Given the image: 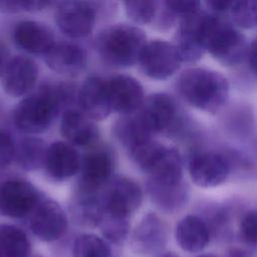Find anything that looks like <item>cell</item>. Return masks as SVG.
<instances>
[{
  "label": "cell",
  "mask_w": 257,
  "mask_h": 257,
  "mask_svg": "<svg viewBox=\"0 0 257 257\" xmlns=\"http://www.w3.org/2000/svg\"><path fill=\"white\" fill-rule=\"evenodd\" d=\"M229 14L232 23L238 28L257 27V0L233 1Z\"/></svg>",
  "instance_id": "obj_31"
},
{
  "label": "cell",
  "mask_w": 257,
  "mask_h": 257,
  "mask_svg": "<svg viewBox=\"0 0 257 257\" xmlns=\"http://www.w3.org/2000/svg\"><path fill=\"white\" fill-rule=\"evenodd\" d=\"M47 66L57 73L76 75L86 64V53L77 44L69 42L55 43L44 54Z\"/></svg>",
  "instance_id": "obj_20"
},
{
  "label": "cell",
  "mask_w": 257,
  "mask_h": 257,
  "mask_svg": "<svg viewBox=\"0 0 257 257\" xmlns=\"http://www.w3.org/2000/svg\"><path fill=\"white\" fill-rule=\"evenodd\" d=\"M240 238L248 246H257V210L249 211L241 220L239 228Z\"/></svg>",
  "instance_id": "obj_33"
},
{
  "label": "cell",
  "mask_w": 257,
  "mask_h": 257,
  "mask_svg": "<svg viewBox=\"0 0 257 257\" xmlns=\"http://www.w3.org/2000/svg\"><path fill=\"white\" fill-rule=\"evenodd\" d=\"M233 4V1H219V0H213V1H207L206 5L209 7V9L212 11L213 14H222L229 12L231 9V6Z\"/></svg>",
  "instance_id": "obj_37"
},
{
  "label": "cell",
  "mask_w": 257,
  "mask_h": 257,
  "mask_svg": "<svg viewBox=\"0 0 257 257\" xmlns=\"http://www.w3.org/2000/svg\"><path fill=\"white\" fill-rule=\"evenodd\" d=\"M100 197L104 213L127 219L139 209L143 201L139 185L125 177L110 180Z\"/></svg>",
  "instance_id": "obj_8"
},
{
  "label": "cell",
  "mask_w": 257,
  "mask_h": 257,
  "mask_svg": "<svg viewBox=\"0 0 257 257\" xmlns=\"http://www.w3.org/2000/svg\"><path fill=\"white\" fill-rule=\"evenodd\" d=\"M79 104L83 113L93 119H103L111 111L107 80L101 77H88L80 87Z\"/></svg>",
  "instance_id": "obj_18"
},
{
  "label": "cell",
  "mask_w": 257,
  "mask_h": 257,
  "mask_svg": "<svg viewBox=\"0 0 257 257\" xmlns=\"http://www.w3.org/2000/svg\"><path fill=\"white\" fill-rule=\"evenodd\" d=\"M157 1L140 0L123 2L124 10L128 18L140 24H147L154 21L158 14Z\"/></svg>",
  "instance_id": "obj_32"
},
{
  "label": "cell",
  "mask_w": 257,
  "mask_h": 257,
  "mask_svg": "<svg viewBox=\"0 0 257 257\" xmlns=\"http://www.w3.org/2000/svg\"><path fill=\"white\" fill-rule=\"evenodd\" d=\"M153 134L177 136L183 131L185 119L176 100L169 94L159 92L148 96L137 111Z\"/></svg>",
  "instance_id": "obj_5"
},
{
  "label": "cell",
  "mask_w": 257,
  "mask_h": 257,
  "mask_svg": "<svg viewBox=\"0 0 257 257\" xmlns=\"http://www.w3.org/2000/svg\"><path fill=\"white\" fill-rule=\"evenodd\" d=\"M246 57L248 59L251 71L257 77V38L249 45Z\"/></svg>",
  "instance_id": "obj_38"
},
{
  "label": "cell",
  "mask_w": 257,
  "mask_h": 257,
  "mask_svg": "<svg viewBox=\"0 0 257 257\" xmlns=\"http://www.w3.org/2000/svg\"><path fill=\"white\" fill-rule=\"evenodd\" d=\"M96 15L95 3L66 1L61 2L55 13L58 28L67 36L79 38L87 36L93 29Z\"/></svg>",
  "instance_id": "obj_12"
},
{
  "label": "cell",
  "mask_w": 257,
  "mask_h": 257,
  "mask_svg": "<svg viewBox=\"0 0 257 257\" xmlns=\"http://www.w3.org/2000/svg\"><path fill=\"white\" fill-rule=\"evenodd\" d=\"M65 98H67L66 93L61 87H48L25 97L14 109L15 125L27 134L45 132Z\"/></svg>",
  "instance_id": "obj_3"
},
{
  "label": "cell",
  "mask_w": 257,
  "mask_h": 257,
  "mask_svg": "<svg viewBox=\"0 0 257 257\" xmlns=\"http://www.w3.org/2000/svg\"><path fill=\"white\" fill-rule=\"evenodd\" d=\"M60 131L68 142L79 147L87 146L97 138V128L91 118L76 109H68L63 113Z\"/></svg>",
  "instance_id": "obj_24"
},
{
  "label": "cell",
  "mask_w": 257,
  "mask_h": 257,
  "mask_svg": "<svg viewBox=\"0 0 257 257\" xmlns=\"http://www.w3.org/2000/svg\"><path fill=\"white\" fill-rule=\"evenodd\" d=\"M80 158L77 151L64 142L51 144L46 151L44 168L53 181H64L74 176L80 169Z\"/></svg>",
  "instance_id": "obj_17"
},
{
  "label": "cell",
  "mask_w": 257,
  "mask_h": 257,
  "mask_svg": "<svg viewBox=\"0 0 257 257\" xmlns=\"http://www.w3.org/2000/svg\"><path fill=\"white\" fill-rule=\"evenodd\" d=\"M169 229L164 220L154 213L147 214L135 228L131 246L135 253L153 257L163 253L168 243Z\"/></svg>",
  "instance_id": "obj_10"
},
{
  "label": "cell",
  "mask_w": 257,
  "mask_h": 257,
  "mask_svg": "<svg viewBox=\"0 0 257 257\" xmlns=\"http://www.w3.org/2000/svg\"><path fill=\"white\" fill-rule=\"evenodd\" d=\"M147 173L150 180L161 184H179L183 182V160L179 151L166 147L158 154Z\"/></svg>",
  "instance_id": "obj_23"
},
{
  "label": "cell",
  "mask_w": 257,
  "mask_h": 257,
  "mask_svg": "<svg viewBox=\"0 0 257 257\" xmlns=\"http://www.w3.org/2000/svg\"><path fill=\"white\" fill-rule=\"evenodd\" d=\"M6 56H7V52H6L5 47L0 45V75L3 74L4 69L6 67V64H7L8 60H9V59L8 60L6 59Z\"/></svg>",
  "instance_id": "obj_39"
},
{
  "label": "cell",
  "mask_w": 257,
  "mask_h": 257,
  "mask_svg": "<svg viewBox=\"0 0 257 257\" xmlns=\"http://www.w3.org/2000/svg\"><path fill=\"white\" fill-rule=\"evenodd\" d=\"M73 257H110L111 249L106 240L94 234H80L72 244Z\"/></svg>",
  "instance_id": "obj_29"
},
{
  "label": "cell",
  "mask_w": 257,
  "mask_h": 257,
  "mask_svg": "<svg viewBox=\"0 0 257 257\" xmlns=\"http://www.w3.org/2000/svg\"><path fill=\"white\" fill-rule=\"evenodd\" d=\"M42 201L37 189L28 181L9 177L0 180V214L10 218L31 215Z\"/></svg>",
  "instance_id": "obj_7"
},
{
  "label": "cell",
  "mask_w": 257,
  "mask_h": 257,
  "mask_svg": "<svg viewBox=\"0 0 257 257\" xmlns=\"http://www.w3.org/2000/svg\"><path fill=\"white\" fill-rule=\"evenodd\" d=\"M51 2L47 1H28V0H10L0 2V11L3 13H18L23 11H38L46 8Z\"/></svg>",
  "instance_id": "obj_34"
},
{
  "label": "cell",
  "mask_w": 257,
  "mask_h": 257,
  "mask_svg": "<svg viewBox=\"0 0 257 257\" xmlns=\"http://www.w3.org/2000/svg\"><path fill=\"white\" fill-rule=\"evenodd\" d=\"M13 39L29 53L45 54L55 44L53 31L45 24L32 20L19 22L14 28Z\"/></svg>",
  "instance_id": "obj_19"
},
{
  "label": "cell",
  "mask_w": 257,
  "mask_h": 257,
  "mask_svg": "<svg viewBox=\"0 0 257 257\" xmlns=\"http://www.w3.org/2000/svg\"><path fill=\"white\" fill-rule=\"evenodd\" d=\"M175 234L180 247L190 253L202 251L210 240L207 223L196 215H187L182 218L176 226Z\"/></svg>",
  "instance_id": "obj_21"
},
{
  "label": "cell",
  "mask_w": 257,
  "mask_h": 257,
  "mask_svg": "<svg viewBox=\"0 0 257 257\" xmlns=\"http://www.w3.org/2000/svg\"><path fill=\"white\" fill-rule=\"evenodd\" d=\"M182 62L174 43L160 39L147 43L139 61L144 74L158 80L172 76Z\"/></svg>",
  "instance_id": "obj_9"
},
{
  "label": "cell",
  "mask_w": 257,
  "mask_h": 257,
  "mask_svg": "<svg viewBox=\"0 0 257 257\" xmlns=\"http://www.w3.org/2000/svg\"><path fill=\"white\" fill-rule=\"evenodd\" d=\"M26 233L11 224H0V257H31Z\"/></svg>",
  "instance_id": "obj_27"
},
{
  "label": "cell",
  "mask_w": 257,
  "mask_h": 257,
  "mask_svg": "<svg viewBox=\"0 0 257 257\" xmlns=\"http://www.w3.org/2000/svg\"><path fill=\"white\" fill-rule=\"evenodd\" d=\"M47 148L45 143L37 138L22 139L15 150V158L19 167L25 171H35L44 166Z\"/></svg>",
  "instance_id": "obj_28"
},
{
  "label": "cell",
  "mask_w": 257,
  "mask_h": 257,
  "mask_svg": "<svg viewBox=\"0 0 257 257\" xmlns=\"http://www.w3.org/2000/svg\"><path fill=\"white\" fill-rule=\"evenodd\" d=\"M212 14L207 34V51L220 63L232 66L240 63L248 52L246 36L229 21Z\"/></svg>",
  "instance_id": "obj_4"
},
{
  "label": "cell",
  "mask_w": 257,
  "mask_h": 257,
  "mask_svg": "<svg viewBox=\"0 0 257 257\" xmlns=\"http://www.w3.org/2000/svg\"><path fill=\"white\" fill-rule=\"evenodd\" d=\"M37 76V64L28 57L16 55L6 64L2 74V86L7 94L21 96L34 86Z\"/></svg>",
  "instance_id": "obj_15"
},
{
  "label": "cell",
  "mask_w": 257,
  "mask_h": 257,
  "mask_svg": "<svg viewBox=\"0 0 257 257\" xmlns=\"http://www.w3.org/2000/svg\"><path fill=\"white\" fill-rule=\"evenodd\" d=\"M147 191L152 202L165 213H176L188 202L189 188L183 181L179 184H161L148 180Z\"/></svg>",
  "instance_id": "obj_22"
},
{
  "label": "cell",
  "mask_w": 257,
  "mask_h": 257,
  "mask_svg": "<svg viewBox=\"0 0 257 257\" xmlns=\"http://www.w3.org/2000/svg\"><path fill=\"white\" fill-rule=\"evenodd\" d=\"M158 257H179V256L174 252H166V253H162Z\"/></svg>",
  "instance_id": "obj_40"
},
{
  "label": "cell",
  "mask_w": 257,
  "mask_h": 257,
  "mask_svg": "<svg viewBox=\"0 0 257 257\" xmlns=\"http://www.w3.org/2000/svg\"><path fill=\"white\" fill-rule=\"evenodd\" d=\"M16 147L11 136L0 130V170L7 168L15 158Z\"/></svg>",
  "instance_id": "obj_36"
},
{
  "label": "cell",
  "mask_w": 257,
  "mask_h": 257,
  "mask_svg": "<svg viewBox=\"0 0 257 257\" xmlns=\"http://www.w3.org/2000/svg\"><path fill=\"white\" fill-rule=\"evenodd\" d=\"M166 9L179 21L181 18L195 13L201 9V2L188 0H170L165 1Z\"/></svg>",
  "instance_id": "obj_35"
},
{
  "label": "cell",
  "mask_w": 257,
  "mask_h": 257,
  "mask_svg": "<svg viewBox=\"0 0 257 257\" xmlns=\"http://www.w3.org/2000/svg\"><path fill=\"white\" fill-rule=\"evenodd\" d=\"M211 17V13L200 9L178 21L174 45L183 62H196L207 51V34Z\"/></svg>",
  "instance_id": "obj_6"
},
{
  "label": "cell",
  "mask_w": 257,
  "mask_h": 257,
  "mask_svg": "<svg viewBox=\"0 0 257 257\" xmlns=\"http://www.w3.org/2000/svg\"><path fill=\"white\" fill-rule=\"evenodd\" d=\"M36 257H39V256H36Z\"/></svg>",
  "instance_id": "obj_42"
},
{
  "label": "cell",
  "mask_w": 257,
  "mask_h": 257,
  "mask_svg": "<svg viewBox=\"0 0 257 257\" xmlns=\"http://www.w3.org/2000/svg\"><path fill=\"white\" fill-rule=\"evenodd\" d=\"M113 132L115 138L127 151L153 139V134L148 130L138 112L119 118L114 124Z\"/></svg>",
  "instance_id": "obj_26"
},
{
  "label": "cell",
  "mask_w": 257,
  "mask_h": 257,
  "mask_svg": "<svg viewBox=\"0 0 257 257\" xmlns=\"http://www.w3.org/2000/svg\"><path fill=\"white\" fill-rule=\"evenodd\" d=\"M147 43L142 29L126 24L105 27L95 38V48L100 57L117 67H128L139 62Z\"/></svg>",
  "instance_id": "obj_2"
},
{
  "label": "cell",
  "mask_w": 257,
  "mask_h": 257,
  "mask_svg": "<svg viewBox=\"0 0 257 257\" xmlns=\"http://www.w3.org/2000/svg\"><path fill=\"white\" fill-rule=\"evenodd\" d=\"M98 226L106 241L120 244L130 232V219L103 212Z\"/></svg>",
  "instance_id": "obj_30"
},
{
  "label": "cell",
  "mask_w": 257,
  "mask_h": 257,
  "mask_svg": "<svg viewBox=\"0 0 257 257\" xmlns=\"http://www.w3.org/2000/svg\"><path fill=\"white\" fill-rule=\"evenodd\" d=\"M192 181L201 188H214L223 184L231 175L228 159L223 153L201 152L189 162Z\"/></svg>",
  "instance_id": "obj_11"
},
{
  "label": "cell",
  "mask_w": 257,
  "mask_h": 257,
  "mask_svg": "<svg viewBox=\"0 0 257 257\" xmlns=\"http://www.w3.org/2000/svg\"><path fill=\"white\" fill-rule=\"evenodd\" d=\"M71 216L75 223L80 226H98L102 212L101 197L96 193L78 190L70 204Z\"/></svg>",
  "instance_id": "obj_25"
},
{
  "label": "cell",
  "mask_w": 257,
  "mask_h": 257,
  "mask_svg": "<svg viewBox=\"0 0 257 257\" xmlns=\"http://www.w3.org/2000/svg\"><path fill=\"white\" fill-rule=\"evenodd\" d=\"M180 95L197 109L214 113L228 101L230 86L227 78L218 71L192 67L181 73L177 81Z\"/></svg>",
  "instance_id": "obj_1"
},
{
  "label": "cell",
  "mask_w": 257,
  "mask_h": 257,
  "mask_svg": "<svg viewBox=\"0 0 257 257\" xmlns=\"http://www.w3.org/2000/svg\"><path fill=\"white\" fill-rule=\"evenodd\" d=\"M107 89L111 110L125 115L137 112L145 100L142 84L132 76H113L107 80Z\"/></svg>",
  "instance_id": "obj_14"
},
{
  "label": "cell",
  "mask_w": 257,
  "mask_h": 257,
  "mask_svg": "<svg viewBox=\"0 0 257 257\" xmlns=\"http://www.w3.org/2000/svg\"><path fill=\"white\" fill-rule=\"evenodd\" d=\"M198 257H217L215 255H212V254H203V255H200Z\"/></svg>",
  "instance_id": "obj_41"
},
{
  "label": "cell",
  "mask_w": 257,
  "mask_h": 257,
  "mask_svg": "<svg viewBox=\"0 0 257 257\" xmlns=\"http://www.w3.org/2000/svg\"><path fill=\"white\" fill-rule=\"evenodd\" d=\"M30 229L39 240L53 242L65 234L67 217L55 201L42 200L30 215Z\"/></svg>",
  "instance_id": "obj_13"
},
{
  "label": "cell",
  "mask_w": 257,
  "mask_h": 257,
  "mask_svg": "<svg viewBox=\"0 0 257 257\" xmlns=\"http://www.w3.org/2000/svg\"><path fill=\"white\" fill-rule=\"evenodd\" d=\"M80 191L96 193L103 185L109 182L113 170V158L104 150H96L87 154L81 165Z\"/></svg>",
  "instance_id": "obj_16"
}]
</instances>
